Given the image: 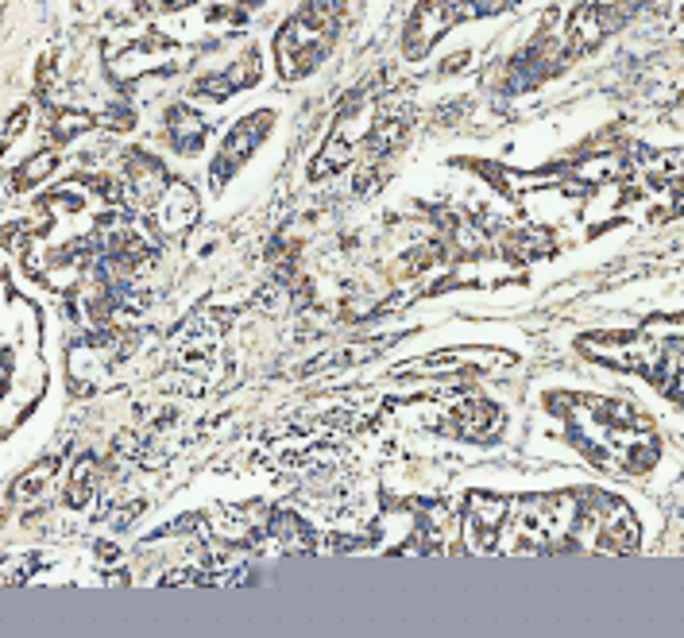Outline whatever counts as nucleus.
<instances>
[{
	"label": "nucleus",
	"instance_id": "nucleus-1",
	"mask_svg": "<svg viewBox=\"0 0 684 638\" xmlns=\"http://www.w3.org/2000/svg\"><path fill=\"white\" fill-rule=\"evenodd\" d=\"M569 442L603 472L642 476L658 465V434L635 407L592 395H549Z\"/></svg>",
	"mask_w": 684,
	"mask_h": 638
},
{
	"label": "nucleus",
	"instance_id": "nucleus-2",
	"mask_svg": "<svg viewBox=\"0 0 684 638\" xmlns=\"http://www.w3.org/2000/svg\"><path fill=\"white\" fill-rule=\"evenodd\" d=\"M344 4H306L301 12H294L283 27H278V70L286 82L314 75L321 66V58L333 50V39L341 32Z\"/></svg>",
	"mask_w": 684,
	"mask_h": 638
},
{
	"label": "nucleus",
	"instance_id": "nucleus-3",
	"mask_svg": "<svg viewBox=\"0 0 684 638\" xmlns=\"http://www.w3.org/2000/svg\"><path fill=\"white\" fill-rule=\"evenodd\" d=\"M511 4H418L407 20V32H402V47L410 58H422L430 50V43H437L441 35L453 24H460L465 16H488V12H503Z\"/></svg>",
	"mask_w": 684,
	"mask_h": 638
},
{
	"label": "nucleus",
	"instance_id": "nucleus-4",
	"mask_svg": "<svg viewBox=\"0 0 684 638\" xmlns=\"http://www.w3.org/2000/svg\"><path fill=\"white\" fill-rule=\"evenodd\" d=\"M275 124V113H255V116H248V121H240L237 128L228 132L225 136V144H220V156H217V163H213V190H225L228 186V179L240 171V167L248 163V156L255 151V144H260L263 136H267V128Z\"/></svg>",
	"mask_w": 684,
	"mask_h": 638
},
{
	"label": "nucleus",
	"instance_id": "nucleus-5",
	"mask_svg": "<svg viewBox=\"0 0 684 638\" xmlns=\"http://www.w3.org/2000/svg\"><path fill=\"white\" fill-rule=\"evenodd\" d=\"M503 430V414H499L491 402H468V407L456 410V437H468V442H491V437Z\"/></svg>",
	"mask_w": 684,
	"mask_h": 638
},
{
	"label": "nucleus",
	"instance_id": "nucleus-6",
	"mask_svg": "<svg viewBox=\"0 0 684 638\" xmlns=\"http://www.w3.org/2000/svg\"><path fill=\"white\" fill-rule=\"evenodd\" d=\"M167 136H171V144L182 156H194L205 144V121L190 105H174L171 113H167Z\"/></svg>",
	"mask_w": 684,
	"mask_h": 638
},
{
	"label": "nucleus",
	"instance_id": "nucleus-7",
	"mask_svg": "<svg viewBox=\"0 0 684 638\" xmlns=\"http://www.w3.org/2000/svg\"><path fill=\"white\" fill-rule=\"evenodd\" d=\"M260 82V55L255 50H248L244 58H240L232 70H228L225 78H202L197 82V93H209V98H228V93L244 90V86H255Z\"/></svg>",
	"mask_w": 684,
	"mask_h": 638
},
{
	"label": "nucleus",
	"instance_id": "nucleus-8",
	"mask_svg": "<svg viewBox=\"0 0 684 638\" xmlns=\"http://www.w3.org/2000/svg\"><path fill=\"white\" fill-rule=\"evenodd\" d=\"M271 538H278V546L283 549H314V534H310V526L301 523L294 511H275L271 515Z\"/></svg>",
	"mask_w": 684,
	"mask_h": 638
},
{
	"label": "nucleus",
	"instance_id": "nucleus-9",
	"mask_svg": "<svg viewBox=\"0 0 684 638\" xmlns=\"http://www.w3.org/2000/svg\"><path fill=\"white\" fill-rule=\"evenodd\" d=\"M90 468H93V457H86L82 465L73 468V483H70V491H66V500H70L73 508H86V503H90V495H93V476H90Z\"/></svg>",
	"mask_w": 684,
	"mask_h": 638
},
{
	"label": "nucleus",
	"instance_id": "nucleus-10",
	"mask_svg": "<svg viewBox=\"0 0 684 638\" xmlns=\"http://www.w3.org/2000/svg\"><path fill=\"white\" fill-rule=\"evenodd\" d=\"M58 163V156L55 151H43V156H35V159H27L24 163V171L16 174V190H27L32 182H39V179H47L50 174V167Z\"/></svg>",
	"mask_w": 684,
	"mask_h": 638
},
{
	"label": "nucleus",
	"instance_id": "nucleus-11",
	"mask_svg": "<svg viewBox=\"0 0 684 638\" xmlns=\"http://www.w3.org/2000/svg\"><path fill=\"white\" fill-rule=\"evenodd\" d=\"M24 121H27V109H20V113H16V116H12V121H9V128H4V136H9V139L16 136V132L24 128Z\"/></svg>",
	"mask_w": 684,
	"mask_h": 638
}]
</instances>
